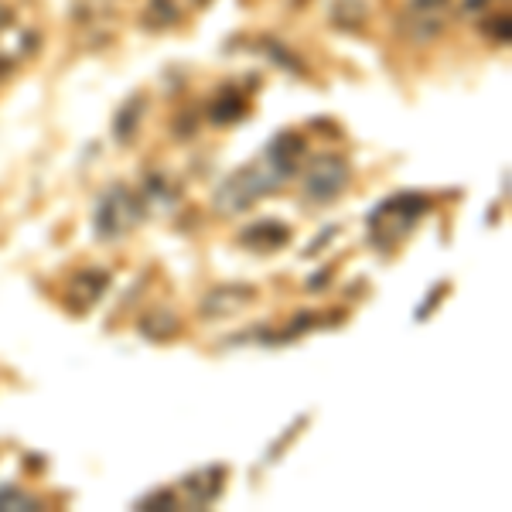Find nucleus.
I'll return each instance as SVG.
<instances>
[{
  "label": "nucleus",
  "instance_id": "9",
  "mask_svg": "<svg viewBox=\"0 0 512 512\" xmlns=\"http://www.w3.org/2000/svg\"><path fill=\"white\" fill-rule=\"evenodd\" d=\"M106 284H110V277L103 274V270H82L79 277H72V284H69V304L76 311H86V308H93V304L103 297L106 291Z\"/></svg>",
  "mask_w": 512,
  "mask_h": 512
},
{
  "label": "nucleus",
  "instance_id": "16",
  "mask_svg": "<svg viewBox=\"0 0 512 512\" xmlns=\"http://www.w3.org/2000/svg\"><path fill=\"white\" fill-rule=\"evenodd\" d=\"M0 509H38V499L18 489H0Z\"/></svg>",
  "mask_w": 512,
  "mask_h": 512
},
{
  "label": "nucleus",
  "instance_id": "12",
  "mask_svg": "<svg viewBox=\"0 0 512 512\" xmlns=\"http://www.w3.org/2000/svg\"><path fill=\"white\" fill-rule=\"evenodd\" d=\"M246 113V99L239 96V93H233V89H226L216 103H212V123H236L239 117Z\"/></svg>",
  "mask_w": 512,
  "mask_h": 512
},
{
  "label": "nucleus",
  "instance_id": "6",
  "mask_svg": "<svg viewBox=\"0 0 512 512\" xmlns=\"http://www.w3.org/2000/svg\"><path fill=\"white\" fill-rule=\"evenodd\" d=\"M239 243L253 253H274V250H280V246L291 243V226L280 222V219H260L239 233Z\"/></svg>",
  "mask_w": 512,
  "mask_h": 512
},
{
  "label": "nucleus",
  "instance_id": "17",
  "mask_svg": "<svg viewBox=\"0 0 512 512\" xmlns=\"http://www.w3.org/2000/svg\"><path fill=\"white\" fill-rule=\"evenodd\" d=\"M137 506L140 509H171V506H175V495H171L168 489H161V492H154V495H144Z\"/></svg>",
  "mask_w": 512,
  "mask_h": 512
},
{
  "label": "nucleus",
  "instance_id": "3",
  "mask_svg": "<svg viewBox=\"0 0 512 512\" xmlns=\"http://www.w3.org/2000/svg\"><path fill=\"white\" fill-rule=\"evenodd\" d=\"M140 219H144V202L123 185L110 188V192L99 198V205L93 212V226L99 239H120L123 233H130Z\"/></svg>",
  "mask_w": 512,
  "mask_h": 512
},
{
  "label": "nucleus",
  "instance_id": "14",
  "mask_svg": "<svg viewBox=\"0 0 512 512\" xmlns=\"http://www.w3.org/2000/svg\"><path fill=\"white\" fill-rule=\"evenodd\" d=\"M175 18H178V11L171 0H151V7H147V14H144V21L151 24V28H168V24H175Z\"/></svg>",
  "mask_w": 512,
  "mask_h": 512
},
{
  "label": "nucleus",
  "instance_id": "2",
  "mask_svg": "<svg viewBox=\"0 0 512 512\" xmlns=\"http://www.w3.org/2000/svg\"><path fill=\"white\" fill-rule=\"evenodd\" d=\"M427 209H431V202L414 192H400L386 198L383 205H376L373 216H369V236H373L376 246H390L396 239L407 236L414 229V222L427 216Z\"/></svg>",
  "mask_w": 512,
  "mask_h": 512
},
{
  "label": "nucleus",
  "instance_id": "18",
  "mask_svg": "<svg viewBox=\"0 0 512 512\" xmlns=\"http://www.w3.org/2000/svg\"><path fill=\"white\" fill-rule=\"evenodd\" d=\"M4 28H11V11H7V7H0V31Z\"/></svg>",
  "mask_w": 512,
  "mask_h": 512
},
{
  "label": "nucleus",
  "instance_id": "4",
  "mask_svg": "<svg viewBox=\"0 0 512 512\" xmlns=\"http://www.w3.org/2000/svg\"><path fill=\"white\" fill-rule=\"evenodd\" d=\"M349 181L352 164L345 161V154H315L304 164V198H311V202H335L349 188Z\"/></svg>",
  "mask_w": 512,
  "mask_h": 512
},
{
  "label": "nucleus",
  "instance_id": "19",
  "mask_svg": "<svg viewBox=\"0 0 512 512\" xmlns=\"http://www.w3.org/2000/svg\"><path fill=\"white\" fill-rule=\"evenodd\" d=\"M482 4H485V0H468V11H478Z\"/></svg>",
  "mask_w": 512,
  "mask_h": 512
},
{
  "label": "nucleus",
  "instance_id": "10",
  "mask_svg": "<svg viewBox=\"0 0 512 512\" xmlns=\"http://www.w3.org/2000/svg\"><path fill=\"white\" fill-rule=\"evenodd\" d=\"M137 332L151 338V342H168V338H175L181 332V318L168 308H154L137 321Z\"/></svg>",
  "mask_w": 512,
  "mask_h": 512
},
{
  "label": "nucleus",
  "instance_id": "5",
  "mask_svg": "<svg viewBox=\"0 0 512 512\" xmlns=\"http://www.w3.org/2000/svg\"><path fill=\"white\" fill-rule=\"evenodd\" d=\"M444 14H448V0H410L400 28L414 45H424V41H434L444 31V21H448Z\"/></svg>",
  "mask_w": 512,
  "mask_h": 512
},
{
  "label": "nucleus",
  "instance_id": "11",
  "mask_svg": "<svg viewBox=\"0 0 512 512\" xmlns=\"http://www.w3.org/2000/svg\"><path fill=\"white\" fill-rule=\"evenodd\" d=\"M140 120H144V96H130L127 103L117 110V120H113V137H117L120 144H130V140L137 137Z\"/></svg>",
  "mask_w": 512,
  "mask_h": 512
},
{
  "label": "nucleus",
  "instance_id": "15",
  "mask_svg": "<svg viewBox=\"0 0 512 512\" xmlns=\"http://www.w3.org/2000/svg\"><path fill=\"white\" fill-rule=\"evenodd\" d=\"M144 195H147V198H158V202H175V198H178V188H171V181H168V178L151 175V178L144 181Z\"/></svg>",
  "mask_w": 512,
  "mask_h": 512
},
{
  "label": "nucleus",
  "instance_id": "13",
  "mask_svg": "<svg viewBox=\"0 0 512 512\" xmlns=\"http://www.w3.org/2000/svg\"><path fill=\"white\" fill-rule=\"evenodd\" d=\"M366 14L369 11L362 0H335L332 4V24H338V28H362Z\"/></svg>",
  "mask_w": 512,
  "mask_h": 512
},
{
  "label": "nucleus",
  "instance_id": "1",
  "mask_svg": "<svg viewBox=\"0 0 512 512\" xmlns=\"http://www.w3.org/2000/svg\"><path fill=\"white\" fill-rule=\"evenodd\" d=\"M301 158H304L301 134L274 137L267 151L260 154V161L233 171V175L216 188V198H212L216 212L219 216H239V212H246L250 205L260 202V198L284 188V181L294 178V171L301 168Z\"/></svg>",
  "mask_w": 512,
  "mask_h": 512
},
{
  "label": "nucleus",
  "instance_id": "8",
  "mask_svg": "<svg viewBox=\"0 0 512 512\" xmlns=\"http://www.w3.org/2000/svg\"><path fill=\"white\" fill-rule=\"evenodd\" d=\"M222 478H226V468H219V465H212V468H202V472H195V475H188L185 482V495H188V502L192 506H212V502L219 499V492H222Z\"/></svg>",
  "mask_w": 512,
  "mask_h": 512
},
{
  "label": "nucleus",
  "instance_id": "7",
  "mask_svg": "<svg viewBox=\"0 0 512 512\" xmlns=\"http://www.w3.org/2000/svg\"><path fill=\"white\" fill-rule=\"evenodd\" d=\"M256 291L246 284H229V287H216V291H209V297L202 301V315L209 321L216 318H229L236 315V311H243L246 304H253Z\"/></svg>",
  "mask_w": 512,
  "mask_h": 512
}]
</instances>
